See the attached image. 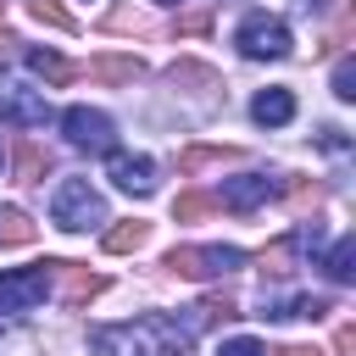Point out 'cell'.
<instances>
[{
    "instance_id": "cell-21",
    "label": "cell",
    "mask_w": 356,
    "mask_h": 356,
    "mask_svg": "<svg viewBox=\"0 0 356 356\" xmlns=\"http://www.w3.org/2000/svg\"><path fill=\"white\" fill-rule=\"evenodd\" d=\"M195 312H200V317H195V323H217V317H222V323H228V317H239V312H234V300H228V295H211V300H200V306H195Z\"/></svg>"
},
{
    "instance_id": "cell-5",
    "label": "cell",
    "mask_w": 356,
    "mask_h": 356,
    "mask_svg": "<svg viewBox=\"0 0 356 356\" xmlns=\"http://www.w3.org/2000/svg\"><path fill=\"white\" fill-rule=\"evenodd\" d=\"M234 44L250 56V61H278V56H289V22L284 17H267V11H250L245 22H239V33H234Z\"/></svg>"
},
{
    "instance_id": "cell-23",
    "label": "cell",
    "mask_w": 356,
    "mask_h": 356,
    "mask_svg": "<svg viewBox=\"0 0 356 356\" xmlns=\"http://www.w3.org/2000/svg\"><path fill=\"white\" fill-rule=\"evenodd\" d=\"M217 356H261V345H256V339H222Z\"/></svg>"
},
{
    "instance_id": "cell-6",
    "label": "cell",
    "mask_w": 356,
    "mask_h": 356,
    "mask_svg": "<svg viewBox=\"0 0 356 356\" xmlns=\"http://www.w3.org/2000/svg\"><path fill=\"white\" fill-rule=\"evenodd\" d=\"M50 278H56V261L6 267V273H0V317H6V312H33V306L50 295Z\"/></svg>"
},
{
    "instance_id": "cell-10",
    "label": "cell",
    "mask_w": 356,
    "mask_h": 356,
    "mask_svg": "<svg viewBox=\"0 0 356 356\" xmlns=\"http://www.w3.org/2000/svg\"><path fill=\"white\" fill-rule=\"evenodd\" d=\"M250 117H256L261 128H284V122H295V95H289V89H261V95L250 100Z\"/></svg>"
},
{
    "instance_id": "cell-28",
    "label": "cell",
    "mask_w": 356,
    "mask_h": 356,
    "mask_svg": "<svg viewBox=\"0 0 356 356\" xmlns=\"http://www.w3.org/2000/svg\"><path fill=\"white\" fill-rule=\"evenodd\" d=\"M0 167H6V150H0Z\"/></svg>"
},
{
    "instance_id": "cell-25",
    "label": "cell",
    "mask_w": 356,
    "mask_h": 356,
    "mask_svg": "<svg viewBox=\"0 0 356 356\" xmlns=\"http://www.w3.org/2000/svg\"><path fill=\"white\" fill-rule=\"evenodd\" d=\"M350 345H356V328H350V323H339V334H334V350H339V356H350Z\"/></svg>"
},
{
    "instance_id": "cell-13",
    "label": "cell",
    "mask_w": 356,
    "mask_h": 356,
    "mask_svg": "<svg viewBox=\"0 0 356 356\" xmlns=\"http://www.w3.org/2000/svg\"><path fill=\"white\" fill-rule=\"evenodd\" d=\"M323 273H328L334 284H350V278H356V234H339V239H334V250L323 256Z\"/></svg>"
},
{
    "instance_id": "cell-22",
    "label": "cell",
    "mask_w": 356,
    "mask_h": 356,
    "mask_svg": "<svg viewBox=\"0 0 356 356\" xmlns=\"http://www.w3.org/2000/svg\"><path fill=\"white\" fill-rule=\"evenodd\" d=\"M334 95H339V100H356V61H350V56L334 67Z\"/></svg>"
},
{
    "instance_id": "cell-17",
    "label": "cell",
    "mask_w": 356,
    "mask_h": 356,
    "mask_svg": "<svg viewBox=\"0 0 356 356\" xmlns=\"http://www.w3.org/2000/svg\"><path fill=\"white\" fill-rule=\"evenodd\" d=\"M44 167H50V156H44L39 145H22V150H17V178H22V184H39Z\"/></svg>"
},
{
    "instance_id": "cell-15",
    "label": "cell",
    "mask_w": 356,
    "mask_h": 356,
    "mask_svg": "<svg viewBox=\"0 0 356 356\" xmlns=\"http://www.w3.org/2000/svg\"><path fill=\"white\" fill-rule=\"evenodd\" d=\"M33 239V222H28V211H17V206H0V245H28Z\"/></svg>"
},
{
    "instance_id": "cell-26",
    "label": "cell",
    "mask_w": 356,
    "mask_h": 356,
    "mask_svg": "<svg viewBox=\"0 0 356 356\" xmlns=\"http://www.w3.org/2000/svg\"><path fill=\"white\" fill-rule=\"evenodd\" d=\"M284 356H323V350H317V345H289Z\"/></svg>"
},
{
    "instance_id": "cell-14",
    "label": "cell",
    "mask_w": 356,
    "mask_h": 356,
    "mask_svg": "<svg viewBox=\"0 0 356 356\" xmlns=\"http://www.w3.org/2000/svg\"><path fill=\"white\" fill-rule=\"evenodd\" d=\"M150 239V222H117V228H106V250L111 256H128V250H139Z\"/></svg>"
},
{
    "instance_id": "cell-4",
    "label": "cell",
    "mask_w": 356,
    "mask_h": 356,
    "mask_svg": "<svg viewBox=\"0 0 356 356\" xmlns=\"http://www.w3.org/2000/svg\"><path fill=\"white\" fill-rule=\"evenodd\" d=\"M167 267L178 278H222V273L245 267V250L239 245H178V250H167Z\"/></svg>"
},
{
    "instance_id": "cell-9",
    "label": "cell",
    "mask_w": 356,
    "mask_h": 356,
    "mask_svg": "<svg viewBox=\"0 0 356 356\" xmlns=\"http://www.w3.org/2000/svg\"><path fill=\"white\" fill-rule=\"evenodd\" d=\"M111 184L128 195H156V161L150 156H122L111 150Z\"/></svg>"
},
{
    "instance_id": "cell-12",
    "label": "cell",
    "mask_w": 356,
    "mask_h": 356,
    "mask_svg": "<svg viewBox=\"0 0 356 356\" xmlns=\"http://www.w3.org/2000/svg\"><path fill=\"white\" fill-rule=\"evenodd\" d=\"M89 72L100 83H134V78H145V61L139 56H100V61H89Z\"/></svg>"
},
{
    "instance_id": "cell-2",
    "label": "cell",
    "mask_w": 356,
    "mask_h": 356,
    "mask_svg": "<svg viewBox=\"0 0 356 356\" xmlns=\"http://www.w3.org/2000/svg\"><path fill=\"white\" fill-rule=\"evenodd\" d=\"M50 222H56L61 234H83V228L106 222V200H100V189H95L89 178H61L56 195H50Z\"/></svg>"
},
{
    "instance_id": "cell-27",
    "label": "cell",
    "mask_w": 356,
    "mask_h": 356,
    "mask_svg": "<svg viewBox=\"0 0 356 356\" xmlns=\"http://www.w3.org/2000/svg\"><path fill=\"white\" fill-rule=\"evenodd\" d=\"M295 6H300V11H323V0H295Z\"/></svg>"
},
{
    "instance_id": "cell-19",
    "label": "cell",
    "mask_w": 356,
    "mask_h": 356,
    "mask_svg": "<svg viewBox=\"0 0 356 356\" xmlns=\"http://www.w3.org/2000/svg\"><path fill=\"white\" fill-rule=\"evenodd\" d=\"M206 211H211L206 195H178V200H172V217H178V222H195V217H206Z\"/></svg>"
},
{
    "instance_id": "cell-24",
    "label": "cell",
    "mask_w": 356,
    "mask_h": 356,
    "mask_svg": "<svg viewBox=\"0 0 356 356\" xmlns=\"http://www.w3.org/2000/svg\"><path fill=\"white\" fill-rule=\"evenodd\" d=\"M206 22H211V11H189V17H178V33H206Z\"/></svg>"
},
{
    "instance_id": "cell-7",
    "label": "cell",
    "mask_w": 356,
    "mask_h": 356,
    "mask_svg": "<svg viewBox=\"0 0 356 356\" xmlns=\"http://www.w3.org/2000/svg\"><path fill=\"white\" fill-rule=\"evenodd\" d=\"M0 122L11 128H44L50 122V95L28 83H0Z\"/></svg>"
},
{
    "instance_id": "cell-11",
    "label": "cell",
    "mask_w": 356,
    "mask_h": 356,
    "mask_svg": "<svg viewBox=\"0 0 356 356\" xmlns=\"http://www.w3.org/2000/svg\"><path fill=\"white\" fill-rule=\"evenodd\" d=\"M56 273L67 278V306L78 312V306H89L100 289H106V278L100 273H83V267H72V261H56Z\"/></svg>"
},
{
    "instance_id": "cell-16",
    "label": "cell",
    "mask_w": 356,
    "mask_h": 356,
    "mask_svg": "<svg viewBox=\"0 0 356 356\" xmlns=\"http://www.w3.org/2000/svg\"><path fill=\"white\" fill-rule=\"evenodd\" d=\"M28 67H33L44 83H67V78H72V67H67L56 50H28Z\"/></svg>"
},
{
    "instance_id": "cell-18",
    "label": "cell",
    "mask_w": 356,
    "mask_h": 356,
    "mask_svg": "<svg viewBox=\"0 0 356 356\" xmlns=\"http://www.w3.org/2000/svg\"><path fill=\"white\" fill-rule=\"evenodd\" d=\"M22 6H28V11L39 17V22H50V28H61V33H72V28H78V22H72V11H61L56 0H22Z\"/></svg>"
},
{
    "instance_id": "cell-8",
    "label": "cell",
    "mask_w": 356,
    "mask_h": 356,
    "mask_svg": "<svg viewBox=\"0 0 356 356\" xmlns=\"http://www.w3.org/2000/svg\"><path fill=\"white\" fill-rule=\"evenodd\" d=\"M273 189H278V184H273L267 172H239V178H222L217 200H222L228 211H256V206H261Z\"/></svg>"
},
{
    "instance_id": "cell-20",
    "label": "cell",
    "mask_w": 356,
    "mask_h": 356,
    "mask_svg": "<svg viewBox=\"0 0 356 356\" xmlns=\"http://www.w3.org/2000/svg\"><path fill=\"white\" fill-rule=\"evenodd\" d=\"M328 312H334V306H328L323 295H300V300H289L284 317H312V323H317V317H328Z\"/></svg>"
},
{
    "instance_id": "cell-1",
    "label": "cell",
    "mask_w": 356,
    "mask_h": 356,
    "mask_svg": "<svg viewBox=\"0 0 356 356\" xmlns=\"http://www.w3.org/2000/svg\"><path fill=\"white\" fill-rule=\"evenodd\" d=\"M195 328H178L172 317H139V323H111L95 328V356H172L189 345Z\"/></svg>"
},
{
    "instance_id": "cell-3",
    "label": "cell",
    "mask_w": 356,
    "mask_h": 356,
    "mask_svg": "<svg viewBox=\"0 0 356 356\" xmlns=\"http://www.w3.org/2000/svg\"><path fill=\"white\" fill-rule=\"evenodd\" d=\"M61 134L72 150H89V156H111L117 150V122L95 106H67L61 111Z\"/></svg>"
}]
</instances>
